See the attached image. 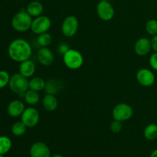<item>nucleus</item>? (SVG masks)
I'll use <instances>...</instances> for the list:
<instances>
[{"instance_id":"nucleus-1","label":"nucleus","mask_w":157,"mask_h":157,"mask_svg":"<svg viewBox=\"0 0 157 157\" xmlns=\"http://www.w3.org/2000/svg\"><path fill=\"white\" fill-rule=\"evenodd\" d=\"M8 54L12 61L21 63L30 58L32 54V48L26 40L17 38L9 44Z\"/></svg>"},{"instance_id":"nucleus-2","label":"nucleus","mask_w":157,"mask_h":157,"mask_svg":"<svg viewBox=\"0 0 157 157\" xmlns=\"http://www.w3.org/2000/svg\"><path fill=\"white\" fill-rule=\"evenodd\" d=\"M32 17L26 11H20L12 19V26L16 32H25L31 29Z\"/></svg>"},{"instance_id":"nucleus-3","label":"nucleus","mask_w":157,"mask_h":157,"mask_svg":"<svg viewBox=\"0 0 157 157\" xmlns=\"http://www.w3.org/2000/svg\"><path fill=\"white\" fill-rule=\"evenodd\" d=\"M63 61L67 68L78 70L84 64V57L79 51L70 48L63 55Z\"/></svg>"},{"instance_id":"nucleus-4","label":"nucleus","mask_w":157,"mask_h":157,"mask_svg":"<svg viewBox=\"0 0 157 157\" xmlns=\"http://www.w3.org/2000/svg\"><path fill=\"white\" fill-rule=\"evenodd\" d=\"M29 80L27 78L21 75L20 73L12 75L9 80V86L13 93L21 94H25L29 89Z\"/></svg>"},{"instance_id":"nucleus-5","label":"nucleus","mask_w":157,"mask_h":157,"mask_svg":"<svg viewBox=\"0 0 157 157\" xmlns=\"http://www.w3.org/2000/svg\"><path fill=\"white\" fill-rule=\"evenodd\" d=\"M113 120L124 122L132 117L133 114V110L132 107L126 103H121L118 104L113 107Z\"/></svg>"},{"instance_id":"nucleus-6","label":"nucleus","mask_w":157,"mask_h":157,"mask_svg":"<svg viewBox=\"0 0 157 157\" xmlns=\"http://www.w3.org/2000/svg\"><path fill=\"white\" fill-rule=\"evenodd\" d=\"M79 27V21L75 15L66 17L61 24V32L67 38H71L77 33Z\"/></svg>"},{"instance_id":"nucleus-7","label":"nucleus","mask_w":157,"mask_h":157,"mask_svg":"<svg viewBox=\"0 0 157 157\" xmlns=\"http://www.w3.org/2000/svg\"><path fill=\"white\" fill-rule=\"evenodd\" d=\"M52 26V21L46 15H40L32 20L31 30L36 35L45 33L50 29Z\"/></svg>"},{"instance_id":"nucleus-8","label":"nucleus","mask_w":157,"mask_h":157,"mask_svg":"<svg viewBox=\"0 0 157 157\" xmlns=\"http://www.w3.org/2000/svg\"><path fill=\"white\" fill-rule=\"evenodd\" d=\"M39 120V113L35 107H30L25 108L21 116V121L26 127L29 128L35 127L38 124Z\"/></svg>"},{"instance_id":"nucleus-9","label":"nucleus","mask_w":157,"mask_h":157,"mask_svg":"<svg viewBox=\"0 0 157 157\" xmlns=\"http://www.w3.org/2000/svg\"><path fill=\"white\" fill-rule=\"evenodd\" d=\"M97 14L103 21H110L113 18L115 11L109 1L101 0L97 6Z\"/></svg>"},{"instance_id":"nucleus-10","label":"nucleus","mask_w":157,"mask_h":157,"mask_svg":"<svg viewBox=\"0 0 157 157\" xmlns=\"http://www.w3.org/2000/svg\"><path fill=\"white\" fill-rule=\"evenodd\" d=\"M136 80L140 85L144 87H150L156 80L153 72L148 68H141L136 73Z\"/></svg>"},{"instance_id":"nucleus-11","label":"nucleus","mask_w":157,"mask_h":157,"mask_svg":"<svg viewBox=\"0 0 157 157\" xmlns=\"http://www.w3.org/2000/svg\"><path fill=\"white\" fill-rule=\"evenodd\" d=\"M30 157H51L50 149L44 143H34L30 148Z\"/></svg>"},{"instance_id":"nucleus-12","label":"nucleus","mask_w":157,"mask_h":157,"mask_svg":"<svg viewBox=\"0 0 157 157\" xmlns=\"http://www.w3.org/2000/svg\"><path fill=\"white\" fill-rule=\"evenodd\" d=\"M38 61L43 66H50L54 62L55 55L50 48L47 47H41L37 53Z\"/></svg>"},{"instance_id":"nucleus-13","label":"nucleus","mask_w":157,"mask_h":157,"mask_svg":"<svg viewBox=\"0 0 157 157\" xmlns=\"http://www.w3.org/2000/svg\"><path fill=\"white\" fill-rule=\"evenodd\" d=\"M152 49L151 40L147 38H140L134 44V52L139 56L148 55Z\"/></svg>"},{"instance_id":"nucleus-14","label":"nucleus","mask_w":157,"mask_h":157,"mask_svg":"<svg viewBox=\"0 0 157 157\" xmlns=\"http://www.w3.org/2000/svg\"><path fill=\"white\" fill-rule=\"evenodd\" d=\"M25 109V107L22 101L19 100H14L11 101L8 105L7 112L8 114L12 117H18L21 116Z\"/></svg>"},{"instance_id":"nucleus-15","label":"nucleus","mask_w":157,"mask_h":157,"mask_svg":"<svg viewBox=\"0 0 157 157\" xmlns=\"http://www.w3.org/2000/svg\"><path fill=\"white\" fill-rule=\"evenodd\" d=\"M36 71V66L35 63L31 60H26V61L21 62L19 66V73L25 78H32Z\"/></svg>"},{"instance_id":"nucleus-16","label":"nucleus","mask_w":157,"mask_h":157,"mask_svg":"<svg viewBox=\"0 0 157 157\" xmlns=\"http://www.w3.org/2000/svg\"><path fill=\"white\" fill-rule=\"evenodd\" d=\"M62 87L63 84H61V81L57 79H50L45 82V87L44 90H45L46 94L55 95L61 91Z\"/></svg>"},{"instance_id":"nucleus-17","label":"nucleus","mask_w":157,"mask_h":157,"mask_svg":"<svg viewBox=\"0 0 157 157\" xmlns=\"http://www.w3.org/2000/svg\"><path fill=\"white\" fill-rule=\"evenodd\" d=\"M25 11L32 17L36 18V17L42 15L43 11H44V6L40 2L32 1L27 5Z\"/></svg>"},{"instance_id":"nucleus-18","label":"nucleus","mask_w":157,"mask_h":157,"mask_svg":"<svg viewBox=\"0 0 157 157\" xmlns=\"http://www.w3.org/2000/svg\"><path fill=\"white\" fill-rule=\"evenodd\" d=\"M43 107L48 111H55L58 106V101L54 94H46L42 100Z\"/></svg>"},{"instance_id":"nucleus-19","label":"nucleus","mask_w":157,"mask_h":157,"mask_svg":"<svg viewBox=\"0 0 157 157\" xmlns=\"http://www.w3.org/2000/svg\"><path fill=\"white\" fill-rule=\"evenodd\" d=\"M24 99L29 105L34 106L39 103L40 95L38 91L29 89L24 94Z\"/></svg>"},{"instance_id":"nucleus-20","label":"nucleus","mask_w":157,"mask_h":157,"mask_svg":"<svg viewBox=\"0 0 157 157\" xmlns=\"http://www.w3.org/2000/svg\"><path fill=\"white\" fill-rule=\"evenodd\" d=\"M45 82L43 78L40 77H34L31 78L29 81V87L31 90H35V91H41L44 90L45 87Z\"/></svg>"},{"instance_id":"nucleus-21","label":"nucleus","mask_w":157,"mask_h":157,"mask_svg":"<svg viewBox=\"0 0 157 157\" xmlns=\"http://www.w3.org/2000/svg\"><path fill=\"white\" fill-rule=\"evenodd\" d=\"M144 137L147 140H154L157 138V124H150L145 127L144 131Z\"/></svg>"},{"instance_id":"nucleus-22","label":"nucleus","mask_w":157,"mask_h":157,"mask_svg":"<svg viewBox=\"0 0 157 157\" xmlns=\"http://www.w3.org/2000/svg\"><path fill=\"white\" fill-rule=\"evenodd\" d=\"M12 148V141L8 136H0V154H6Z\"/></svg>"},{"instance_id":"nucleus-23","label":"nucleus","mask_w":157,"mask_h":157,"mask_svg":"<svg viewBox=\"0 0 157 157\" xmlns=\"http://www.w3.org/2000/svg\"><path fill=\"white\" fill-rule=\"evenodd\" d=\"M27 127L22 123V121H18L15 122L12 127V134L16 136H21L25 133Z\"/></svg>"},{"instance_id":"nucleus-24","label":"nucleus","mask_w":157,"mask_h":157,"mask_svg":"<svg viewBox=\"0 0 157 157\" xmlns=\"http://www.w3.org/2000/svg\"><path fill=\"white\" fill-rule=\"evenodd\" d=\"M52 41V37L48 32L38 35L37 38V43L40 47H48L51 44Z\"/></svg>"},{"instance_id":"nucleus-25","label":"nucleus","mask_w":157,"mask_h":157,"mask_svg":"<svg viewBox=\"0 0 157 157\" xmlns=\"http://www.w3.org/2000/svg\"><path fill=\"white\" fill-rule=\"evenodd\" d=\"M146 31L150 35H157V20L150 19L146 24Z\"/></svg>"},{"instance_id":"nucleus-26","label":"nucleus","mask_w":157,"mask_h":157,"mask_svg":"<svg viewBox=\"0 0 157 157\" xmlns=\"http://www.w3.org/2000/svg\"><path fill=\"white\" fill-rule=\"evenodd\" d=\"M10 78V75L6 71H0V89L4 88L9 84Z\"/></svg>"},{"instance_id":"nucleus-27","label":"nucleus","mask_w":157,"mask_h":157,"mask_svg":"<svg viewBox=\"0 0 157 157\" xmlns=\"http://www.w3.org/2000/svg\"><path fill=\"white\" fill-rule=\"evenodd\" d=\"M110 130H111L113 133H120L123 129L122 122L119 121H117V120H113V121L110 123Z\"/></svg>"},{"instance_id":"nucleus-28","label":"nucleus","mask_w":157,"mask_h":157,"mask_svg":"<svg viewBox=\"0 0 157 157\" xmlns=\"http://www.w3.org/2000/svg\"><path fill=\"white\" fill-rule=\"evenodd\" d=\"M150 65L153 70L157 71V53L155 52L150 58Z\"/></svg>"},{"instance_id":"nucleus-29","label":"nucleus","mask_w":157,"mask_h":157,"mask_svg":"<svg viewBox=\"0 0 157 157\" xmlns=\"http://www.w3.org/2000/svg\"><path fill=\"white\" fill-rule=\"evenodd\" d=\"M69 46L67 45L65 43H61L59 44V45L58 46V52L59 54H61V55H64L67 51L69 50Z\"/></svg>"},{"instance_id":"nucleus-30","label":"nucleus","mask_w":157,"mask_h":157,"mask_svg":"<svg viewBox=\"0 0 157 157\" xmlns=\"http://www.w3.org/2000/svg\"><path fill=\"white\" fill-rule=\"evenodd\" d=\"M151 44L152 49L157 53V35L153 36V38L151 39Z\"/></svg>"},{"instance_id":"nucleus-31","label":"nucleus","mask_w":157,"mask_h":157,"mask_svg":"<svg viewBox=\"0 0 157 157\" xmlns=\"http://www.w3.org/2000/svg\"><path fill=\"white\" fill-rule=\"evenodd\" d=\"M150 157H157V149H156V150H153V151L152 152Z\"/></svg>"},{"instance_id":"nucleus-32","label":"nucleus","mask_w":157,"mask_h":157,"mask_svg":"<svg viewBox=\"0 0 157 157\" xmlns=\"http://www.w3.org/2000/svg\"><path fill=\"white\" fill-rule=\"evenodd\" d=\"M52 157H64V156L61 154H55V155H54V156H52Z\"/></svg>"},{"instance_id":"nucleus-33","label":"nucleus","mask_w":157,"mask_h":157,"mask_svg":"<svg viewBox=\"0 0 157 157\" xmlns=\"http://www.w3.org/2000/svg\"><path fill=\"white\" fill-rule=\"evenodd\" d=\"M0 157H4V156H3L2 154H0Z\"/></svg>"},{"instance_id":"nucleus-34","label":"nucleus","mask_w":157,"mask_h":157,"mask_svg":"<svg viewBox=\"0 0 157 157\" xmlns=\"http://www.w3.org/2000/svg\"><path fill=\"white\" fill-rule=\"evenodd\" d=\"M106 1H109V0H106Z\"/></svg>"}]
</instances>
